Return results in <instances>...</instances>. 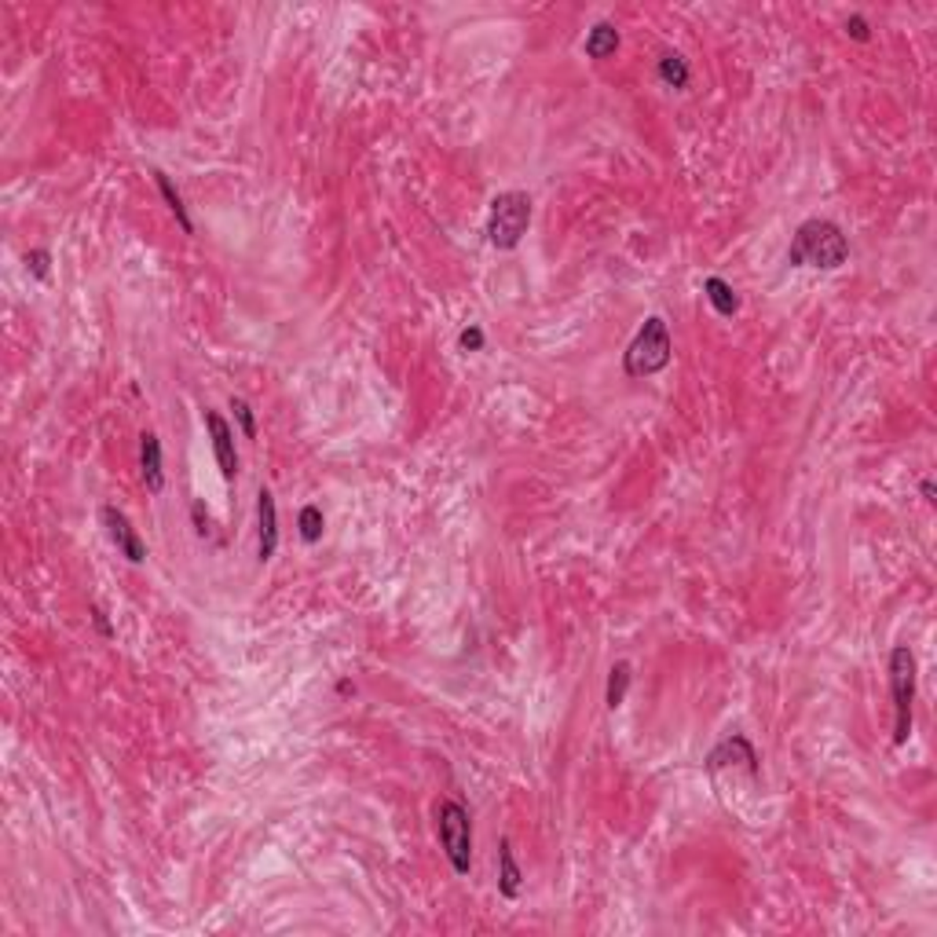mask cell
<instances>
[{"label": "cell", "instance_id": "52a82bcc", "mask_svg": "<svg viewBox=\"0 0 937 937\" xmlns=\"http://www.w3.org/2000/svg\"><path fill=\"white\" fill-rule=\"evenodd\" d=\"M205 429H210V440H213V458L220 465V476L224 480H234L238 476V450H234V432L231 425L220 418L217 410H205Z\"/></svg>", "mask_w": 937, "mask_h": 937}, {"label": "cell", "instance_id": "9c48e42d", "mask_svg": "<svg viewBox=\"0 0 937 937\" xmlns=\"http://www.w3.org/2000/svg\"><path fill=\"white\" fill-rule=\"evenodd\" d=\"M140 469H144V483L151 495L165 491V469H161V440L154 432L140 436Z\"/></svg>", "mask_w": 937, "mask_h": 937}, {"label": "cell", "instance_id": "ffe728a7", "mask_svg": "<svg viewBox=\"0 0 937 937\" xmlns=\"http://www.w3.org/2000/svg\"><path fill=\"white\" fill-rule=\"evenodd\" d=\"M458 341H462L465 352H480V349H483V330H480V326H469V330H462Z\"/></svg>", "mask_w": 937, "mask_h": 937}, {"label": "cell", "instance_id": "30bf717a", "mask_svg": "<svg viewBox=\"0 0 937 937\" xmlns=\"http://www.w3.org/2000/svg\"><path fill=\"white\" fill-rule=\"evenodd\" d=\"M520 867H516V857H513V842L509 839H502L498 842V890H502V897L505 900H513L516 893H520Z\"/></svg>", "mask_w": 937, "mask_h": 937}, {"label": "cell", "instance_id": "9a60e30c", "mask_svg": "<svg viewBox=\"0 0 937 937\" xmlns=\"http://www.w3.org/2000/svg\"><path fill=\"white\" fill-rule=\"evenodd\" d=\"M659 78H663V85H670V88H688V81H692V70H688L685 55H678V52H667L663 59H659Z\"/></svg>", "mask_w": 937, "mask_h": 937}, {"label": "cell", "instance_id": "d6986e66", "mask_svg": "<svg viewBox=\"0 0 937 937\" xmlns=\"http://www.w3.org/2000/svg\"><path fill=\"white\" fill-rule=\"evenodd\" d=\"M846 33H850L853 41H860V45H864V41H872V29H867L864 15H850V19H846Z\"/></svg>", "mask_w": 937, "mask_h": 937}, {"label": "cell", "instance_id": "7a4b0ae2", "mask_svg": "<svg viewBox=\"0 0 937 937\" xmlns=\"http://www.w3.org/2000/svg\"><path fill=\"white\" fill-rule=\"evenodd\" d=\"M670 356H674L670 330L659 316H652V319H645V326L630 341L627 356H622V370H627V377H652V374L670 366Z\"/></svg>", "mask_w": 937, "mask_h": 937}, {"label": "cell", "instance_id": "4fadbf2b", "mask_svg": "<svg viewBox=\"0 0 937 937\" xmlns=\"http://www.w3.org/2000/svg\"><path fill=\"white\" fill-rule=\"evenodd\" d=\"M630 678H634V670H630V663H627V659H619V663L608 670V692H604V703H608V711H619L622 703H627V688H630Z\"/></svg>", "mask_w": 937, "mask_h": 937}, {"label": "cell", "instance_id": "ba28073f", "mask_svg": "<svg viewBox=\"0 0 937 937\" xmlns=\"http://www.w3.org/2000/svg\"><path fill=\"white\" fill-rule=\"evenodd\" d=\"M257 520H260V542H257V557L271 561L275 549H279V509H275V495L260 488L257 495Z\"/></svg>", "mask_w": 937, "mask_h": 937}, {"label": "cell", "instance_id": "8992f818", "mask_svg": "<svg viewBox=\"0 0 937 937\" xmlns=\"http://www.w3.org/2000/svg\"><path fill=\"white\" fill-rule=\"evenodd\" d=\"M103 528H107V535H111V542L118 546V553L121 557L128 561V564H144L147 561V546H144V538L136 535V528L128 524V516L121 513V509H114V505H103Z\"/></svg>", "mask_w": 937, "mask_h": 937}, {"label": "cell", "instance_id": "5b68a950", "mask_svg": "<svg viewBox=\"0 0 937 937\" xmlns=\"http://www.w3.org/2000/svg\"><path fill=\"white\" fill-rule=\"evenodd\" d=\"M531 224V194L524 191H505L491 201L488 217V242L495 250H516L520 238L528 234Z\"/></svg>", "mask_w": 937, "mask_h": 937}, {"label": "cell", "instance_id": "e0dca14e", "mask_svg": "<svg viewBox=\"0 0 937 937\" xmlns=\"http://www.w3.org/2000/svg\"><path fill=\"white\" fill-rule=\"evenodd\" d=\"M231 410H234V418H238V425H242V436L246 440H257V414H253V407L246 403V399H231Z\"/></svg>", "mask_w": 937, "mask_h": 937}, {"label": "cell", "instance_id": "ac0fdd59", "mask_svg": "<svg viewBox=\"0 0 937 937\" xmlns=\"http://www.w3.org/2000/svg\"><path fill=\"white\" fill-rule=\"evenodd\" d=\"M48 264H52V257H48V250H33V253H26V267L37 275V279H48Z\"/></svg>", "mask_w": 937, "mask_h": 937}, {"label": "cell", "instance_id": "6da1fadb", "mask_svg": "<svg viewBox=\"0 0 937 937\" xmlns=\"http://www.w3.org/2000/svg\"><path fill=\"white\" fill-rule=\"evenodd\" d=\"M850 257V242L839 224H831L824 217H813L806 224H798L791 246H787V264L794 267H824L835 271Z\"/></svg>", "mask_w": 937, "mask_h": 937}, {"label": "cell", "instance_id": "2e32d148", "mask_svg": "<svg viewBox=\"0 0 937 937\" xmlns=\"http://www.w3.org/2000/svg\"><path fill=\"white\" fill-rule=\"evenodd\" d=\"M297 528H300V538H304L308 546H316V542L323 538V528H326L323 509H319V505H304L300 516H297Z\"/></svg>", "mask_w": 937, "mask_h": 937}, {"label": "cell", "instance_id": "3957f363", "mask_svg": "<svg viewBox=\"0 0 937 937\" xmlns=\"http://www.w3.org/2000/svg\"><path fill=\"white\" fill-rule=\"evenodd\" d=\"M890 692H893V744L905 747L912 736V707H916V652L897 645L890 652Z\"/></svg>", "mask_w": 937, "mask_h": 937}, {"label": "cell", "instance_id": "603a6c76", "mask_svg": "<svg viewBox=\"0 0 937 937\" xmlns=\"http://www.w3.org/2000/svg\"><path fill=\"white\" fill-rule=\"evenodd\" d=\"M337 692H341V696H352V692H356V685H352V681H341V685H337Z\"/></svg>", "mask_w": 937, "mask_h": 937}, {"label": "cell", "instance_id": "44dd1931", "mask_svg": "<svg viewBox=\"0 0 937 937\" xmlns=\"http://www.w3.org/2000/svg\"><path fill=\"white\" fill-rule=\"evenodd\" d=\"M191 516H194V531H198L201 538L210 535V513H205V505H201V502H194V505H191Z\"/></svg>", "mask_w": 937, "mask_h": 937}, {"label": "cell", "instance_id": "cb8c5ba5", "mask_svg": "<svg viewBox=\"0 0 937 937\" xmlns=\"http://www.w3.org/2000/svg\"><path fill=\"white\" fill-rule=\"evenodd\" d=\"M923 498L933 502V480H923Z\"/></svg>", "mask_w": 937, "mask_h": 937}, {"label": "cell", "instance_id": "277c9868", "mask_svg": "<svg viewBox=\"0 0 937 937\" xmlns=\"http://www.w3.org/2000/svg\"><path fill=\"white\" fill-rule=\"evenodd\" d=\"M436 835H440V846L450 860L458 875H469L473 872V820H469V810L455 798H443L436 806Z\"/></svg>", "mask_w": 937, "mask_h": 937}, {"label": "cell", "instance_id": "5bb4252c", "mask_svg": "<svg viewBox=\"0 0 937 937\" xmlns=\"http://www.w3.org/2000/svg\"><path fill=\"white\" fill-rule=\"evenodd\" d=\"M619 48V29L612 22H597L594 29H589V37H586V55L589 59H608L615 55Z\"/></svg>", "mask_w": 937, "mask_h": 937}, {"label": "cell", "instance_id": "8fae6325", "mask_svg": "<svg viewBox=\"0 0 937 937\" xmlns=\"http://www.w3.org/2000/svg\"><path fill=\"white\" fill-rule=\"evenodd\" d=\"M703 293H707L711 308L718 311L721 319H728V316H736V311H740V297H736V290L728 286L725 279H718V275H711V279L703 283Z\"/></svg>", "mask_w": 937, "mask_h": 937}, {"label": "cell", "instance_id": "7c38bea8", "mask_svg": "<svg viewBox=\"0 0 937 937\" xmlns=\"http://www.w3.org/2000/svg\"><path fill=\"white\" fill-rule=\"evenodd\" d=\"M154 184H158V191H161L165 205L172 210V217H177L180 231H184V234H194V224H191V213H187V205H184V194H180L177 187H172V180L165 177V172H154Z\"/></svg>", "mask_w": 937, "mask_h": 937}, {"label": "cell", "instance_id": "7402d4cb", "mask_svg": "<svg viewBox=\"0 0 937 937\" xmlns=\"http://www.w3.org/2000/svg\"><path fill=\"white\" fill-rule=\"evenodd\" d=\"M92 622H95V630H99L103 637H114L111 622H107V615H103V608H99V604H92Z\"/></svg>", "mask_w": 937, "mask_h": 937}]
</instances>
